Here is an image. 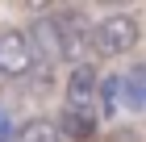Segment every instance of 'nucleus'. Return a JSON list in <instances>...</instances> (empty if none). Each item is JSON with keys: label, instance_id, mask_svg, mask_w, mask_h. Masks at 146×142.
<instances>
[{"label": "nucleus", "instance_id": "f257e3e1", "mask_svg": "<svg viewBox=\"0 0 146 142\" xmlns=\"http://www.w3.org/2000/svg\"><path fill=\"white\" fill-rule=\"evenodd\" d=\"M54 29H58L63 59L75 63V67H88V55L96 46V25H88V17L79 9H58L54 13Z\"/></svg>", "mask_w": 146, "mask_h": 142}, {"label": "nucleus", "instance_id": "f03ea898", "mask_svg": "<svg viewBox=\"0 0 146 142\" xmlns=\"http://www.w3.org/2000/svg\"><path fill=\"white\" fill-rule=\"evenodd\" d=\"M38 63H42V59H38V50H34L29 29H0V75L21 79V75H29Z\"/></svg>", "mask_w": 146, "mask_h": 142}, {"label": "nucleus", "instance_id": "7ed1b4c3", "mask_svg": "<svg viewBox=\"0 0 146 142\" xmlns=\"http://www.w3.org/2000/svg\"><path fill=\"white\" fill-rule=\"evenodd\" d=\"M138 46V21L134 17H125V13H113L96 25V55L104 59H117L125 50H134Z\"/></svg>", "mask_w": 146, "mask_h": 142}, {"label": "nucleus", "instance_id": "20e7f679", "mask_svg": "<svg viewBox=\"0 0 146 142\" xmlns=\"http://www.w3.org/2000/svg\"><path fill=\"white\" fill-rule=\"evenodd\" d=\"M96 96H100L96 67H71V75H67V109L96 113Z\"/></svg>", "mask_w": 146, "mask_h": 142}, {"label": "nucleus", "instance_id": "39448f33", "mask_svg": "<svg viewBox=\"0 0 146 142\" xmlns=\"http://www.w3.org/2000/svg\"><path fill=\"white\" fill-rule=\"evenodd\" d=\"M29 38H34V50H38V59H42V63H58V59H63L54 17H42V21H34V25H29Z\"/></svg>", "mask_w": 146, "mask_h": 142}, {"label": "nucleus", "instance_id": "423d86ee", "mask_svg": "<svg viewBox=\"0 0 146 142\" xmlns=\"http://www.w3.org/2000/svg\"><path fill=\"white\" fill-rule=\"evenodd\" d=\"M58 134L63 138H75V142H84V138H92L96 134V113H75V109H67L63 105V113H58Z\"/></svg>", "mask_w": 146, "mask_h": 142}, {"label": "nucleus", "instance_id": "0eeeda50", "mask_svg": "<svg viewBox=\"0 0 146 142\" xmlns=\"http://www.w3.org/2000/svg\"><path fill=\"white\" fill-rule=\"evenodd\" d=\"M117 84H121V100L129 109H146V63H138L125 75H117Z\"/></svg>", "mask_w": 146, "mask_h": 142}, {"label": "nucleus", "instance_id": "6e6552de", "mask_svg": "<svg viewBox=\"0 0 146 142\" xmlns=\"http://www.w3.org/2000/svg\"><path fill=\"white\" fill-rule=\"evenodd\" d=\"M63 134H58L54 121H46V117H34V121H25L21 134H17V142H58Z\"/></svg>", "mask_w": 146, "mask_h": 142}, {"label": "nucleus", "instance_id": "1a4fd4ad", "mask_svg": "<svg viewBox=\"0 0 146 142\" xmlns=\"http://www.w3.org/2000/svg\"><path fill=\"white\" fill-rule=\"evenodd\" d=\"M100 109L104 113H117V109H121V84H117V79H104V84H100Z\"/></svg>", "mask_w": 146, "mask_h": 142}]
</instances>
